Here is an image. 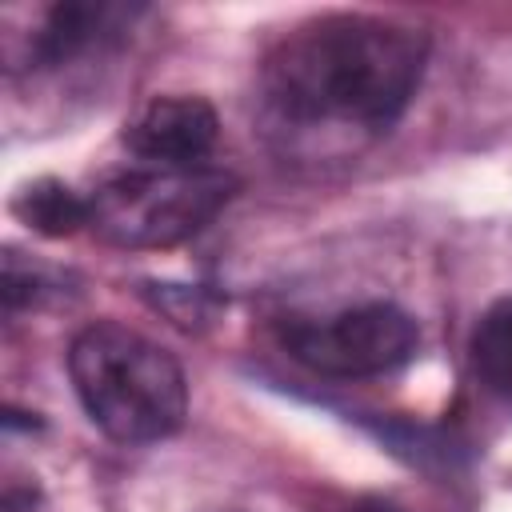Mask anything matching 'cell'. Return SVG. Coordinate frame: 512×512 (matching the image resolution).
Segmentation results:
<instances>
[{
    "instance_id": "obj_2",
    "label": "cell",
    "mask_w": 512,
    "mask_h": 512,
    "mask_svg": "<svg viewBox=\"0 0 512 512\" xmlns=\"http://www.w3.org/2000/svg\"><path fill=\"white\" fill-rule=\"evenodd\" d=\"M68 376L88 420L116 444H152L188 416V384L172 352L116 320H96L68 348Z\"/></svg>"
},
{
    "instance_id": "obj_8",
    "label": "cell",
    "mask_w": 512,
    "mask_h": 512,
    "mask_svg": "<svg viewBox=\"0 0 512 512\" xmlns=\"http://www.w3.org/2000/svg\"><path fill=\"white\" fill-rule=\"evenodd\" d=\"M12 212L40 236H72L88 228V196H76L60 180H32L16 192Z\"/></svg>"
},
{
    "instance_id": "obj_7",
    "label": "cell",
    "mask_w": 512,
    "mask_h": 512,
    "mask_svg": "<svg viewBox=\"0 0 512 512\" xmlns=\"http://www.w3.org/2000/svg\"><path fill=\"white\" fill-rule=\"evenodd\" d=\"M468 360H472V376L476 384L500 400L512 404V300H496L468 344Z\"/></svg>"
},
{
    "instance_id": "obj_1",
    "label": "cell",
    "mask_w": 512,
    "mask_h": 512,
    "mask_svg": "<svg viewBox=\"0 0 512 512\" xmlns=\"http://www.w3.org/2000/svg\"><path fill=\"white\" fill-rule=\"evenodd\" d=\"M428 64V36L412 24L364 12H328L288 28L260 60L256 100L288 136L388 132L408 108Z\"/></svg>"
},
{
    "instance_id": "obj_4",
    "label": "cell",
    "mask_w": 512,
    "mask_h": 512,
    "mask_svg": "<svg viewBox=\"0 0 512 512\" xmlns=\"http://www.w3.org/2000/svg\"><path fill=\"white\" fill-rule=\"evenodd\" d=\"M280 340L288 356L308 372L356 380L408 364L420 344V328L404 308L388 300H372L344 308L328 320H292L284 324Z\"/></svg>"
},
{
    "instance_id": "obj_9",
    "label": "cell",
    "mask_w": 512,
    "mask_h": 512,
    "mask_svg": "<svg viewBox=\"0 0 512 512\" xmlns=\"http://www.w3.org/2000/svg\"><path fill=\"white\" fill-rule=\"evenodd\" d=\"M316 512H404V508H396L384 496H344V500H332V504H324Z\"/></svg>"
},
{
    "instance_id": "obj_6",
    "label": "cell",
    "mask_w": 512,
    "mask_h": 512,
    "mask_svg": "<svg viewBox=\"0 0 512 512\" xmlns=\"http://www.w3.org/2000/svg\"><path fill=\"white\" fill-rule=\"evenodd\" d=\"M220 120L204 96H156L124 128V144L144 164L192 168L216 148Z\"/></svg>"
},
{
    "instance_id": "obj_5",
    "label": "cell",
    "mask_w": 512,
    "mask_h": 512,
    "mask_svg": "<svg viewBox=\"0 0 512 512\" xmlns=\"http://www.w3.org/2000/svg\"><path fill=\"white\" fill-rule=\"evenodd\" d=\"M140 8L112 4V0H60L48 4L28 32H4V64L8 72H36L60 68L132 24Z\"/></svg>"
},
{
    "instance_id": "obj_3",
    "label": "cell",
    "mask_w": 512,
    "mask_h": 512,
    "mask_svg": "<svg viewBox=\"0 0 512 512\" xmlns=\"http://www.w3.org/2000/svg\"><path fill=\"white\" fill-rule=\"evenodd\" d=\"M240 180L212 164H144L100 180L88 192V228L112 248H172L196 236Z\"/></svg>"
}]
</instances>
